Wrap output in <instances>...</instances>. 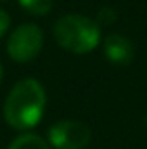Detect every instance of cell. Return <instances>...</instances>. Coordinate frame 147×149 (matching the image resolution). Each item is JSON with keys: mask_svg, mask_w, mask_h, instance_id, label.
<instances>
[{"mask_svg": "<svg viewBox=\"0 0 147 149\" xmlns=\"http://www.w3.org/2000/svg\"><path fill=\"white\" fill-rule=\"evenodd\" d=\"M43 47V31L37 24L17 26L7 40V54L16 63H28L35 59Z\"/></svg>", "mask_w": 147, "mask_h": 149, "instance_id": "obj_3", "label": "cell"}, {"mask_svg": "<svg viewBox=\"0 0 147 149\" xmlns=\"http://www.w3.org/2000/svg\"><path fill=\"white\" fill-rule=\"evenodd\" d=\"M92 139V130L78 120H62L49 128V142L55 149H83Z\"/></svg>", "mask_w": 147, "mask_h": 149, "instance_id": "obj_4", "label": "cell"}, {"mask_svg": "<svg viewBox=\"0 0 147 149\" xmlns=\"http://www.w3.org/2000/svg\"><path fill=\"white\" fill-rule=\"evenodd\" d=\"M99 19H101V23H109V21H114L116 19V14H114V10L112 9H102L101 12H99Z\"/></svg>", "mask_w": 147, "mask_h": 149, "instance_id": "obj_9", "label": "cell"}, {"mask_svg": "<svg viewBox=\"0 0 147 149\" xmlns=\"http://www.w3.org/2000/svg\"><path fill=\"white\" fill-rule=\"evenodd\" d=\"M2 76H3V68H2V63H0V81H2Z\"/></svg>", "mask_w": 147, "mask_h": 149, "instance_id": "obj_10", "label": "cell"}, {"mask_svg": "<svg viewBox=\"0 0 147 149\" xmlns=\"http://www.w3.org/2000/svg\"><path fill=\"white\" fill-rule=\"evenodd\" d=\"M7 149H50V148L42 137H38L35 134H24V135H19L17 139H14Z\"/></svg>", "mask_w": 147, "mask_h": 149, "instance_id": "obj_6", "label": "cell"}, {"mask_svg": "<svg viewBox=\"0 0 147 149\" xmlns=\"http://www.w3.org/2000/svg\"><path fill=\"white\" fill-rule=\"evenodd\" d=\"M146 125H147V116H146Z\"/></svg>", "mask_w": 147, "mask_h": 149, "instance_id": "obj_11", "label": "cell"}, {"mask_svg": "<svg viewBox=\"0 0 147 149\" xmlns=\"http://www.w3.org/2000/svg\"><path fill=\"white\" fill-rule=\"evenodd\" d=\"M17 2H19V5L26 12H30L33 16H45V14H49L52 10V5H54L52 0H17Z\"/></svg>", "mask_w": 147, "mask_h": 149, "instance_id": "obj_7", "label": "cell"}, {"mask_svg": "<svg viewBox=\"0 0 147 149\" xmlns=\"http://www.w3.org/2000/svg\"><path fill=\"white\" fill-rule=\"evenodd\" d=\"M54 37L64 50L71 54H88L101 42V28L87 16L68 14L55 21Z\"/></svg>", "mask_w": 147, "mask_h": 149, "instance_id": "obj_2", "label": "cell"}, {"mask_svg": "<svg viewBox=\"0 0 147 149\" xmlns=\"http://www.w3.org/2000/svg\"><path fill=\"white\" fill-rule=\"evenodd\" d=\"M104 54L106 59L116 66H128L135 57L133 43L123 35L112 33L104 40Z\"/></svg>", "mask_w": 147, "mask_h": 149, "instance_id": "obj_5", "label": "cell"}, {"mask_svg": "<svg viewBox=\"0 0 147 149\" xmlns=\"http://www.w3.org/2000/svg\"><path fill=\"white\" fill-rule=\"evenodd\" d=\"M9 24H10V17H9V14H7L5 10L0 9V38L3 37V33L7 31Z\"/></svg>", "mask_w": 147, "mask_h": 149, "instance_id": "obj_8", "label": "cell"}, {"mask_svg": "<svg viewBox=\"0 0 147 149\" xmlns=\"http://www.w3.org/2000/svg\"><path fill=\"white\" fill-rule=\"evenodd\" d=\"M45 109V90L35 78H23L9 92L3 116L5 121L16 130H30L43 116Z\"/></svg>", "mask_w": 147, "mask_h": 149, "instance_id": "obj_1", "label": "cell"}]
</instances>
